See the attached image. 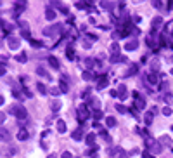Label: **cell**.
Instances as JSON below:
<instances>
[{
    "instance_id": "obj_7",
    "label": "cell",
    "mask_w": 173,
    "mask_h": 158,
    "mask_svg": "<svg viewBox=\"0 0 173 158\" xmlns=\"http://www.w3.org/2000/svg\"><path fill=\"white\" fill-rule=\"evenodd\" d=\"M57 31H62V26H61V24H54V26H47L45 30H43V33H45L47 37H50V35H56Z\"/></svg>"
},
{
    "instance_id": "obj_12",
    "label": "cell",
    "mask_w": 173,
    "mask_h": 158,
    "mask_svg": "<svg viewBox=\"0 0 173 158\" xmlns=\"http://www.w3.org/2000/svg\"><path fill=\"white\" fill-rule=\"evenodd\" d=\"M107 85V75H101L97 78V89H104Z\"/></svg>"
},
{
    "instance_id": "obj_38",
    "label": "cell",
    "mask_w": 173,
    "mask_h": 158,
    "mask_svg": "<svg viewBox=\"0 0 173 158\" xmlns=\"http://www.w3.org/2000/svg\"><path fill=\"white\" fill-rule=\"evenodd\" d=\"M116 111H120V113H126L128 109L125 108V106H121V104H116Z\"/></svg>"
},
{
    "instance_id": "obj_47",
    "label": "cell",
    "mask_w": 173,
    "mask_h": 158,
    "mask_svg": "<svg viewBox=\"0 0 173 158\" xmlns=\"http://www.w3.org/2000/svg\"><path fill=\"white\" fill-rule=\"evenodd\" d=\"M61 158H73V155L69 153V151H64V153H62V156H61Z\"/></svg>"
},
{
    "instance_id": "obj_55",
    "label": "cell",
    "mask_w": 173,
    "mask_h": 158,
    "mask_svg": "<svg viewBox=\"0 0 173 158\" xmlns=\"http://www.w3.org/2000/svg\"><path fill=\"white\" fill-rule=\"evenodd\" d=\"M47 158H54V155H49V156H47Z\"/></svg>"
},
{
    "instance_id": "obj_15",
    "label": "cell",
    "mask_w": 173,
    "mask_h": 158,
    "mask_svg": "<svg viewBox=\"0 0 173 158\" xmlns=\"http://www.w3.org/2000/svg\"><path fill=\"white\" fill-rule=\"evenodd\" d=\"M159 143H161V146H171V137L163 135V137H159Z\"/></svg>"
},
{
    "instance_id": "obj_40",
    "label": "cell",
    "mask_w": 173,
    "mask_h": 158,
    "mask_svg": "<svg viewBox=\"0 0 173 158\" xmlns=\"http://www.w3.org/2000/svg\"><path fill=\"white\" fill-rule=\"evenodd\" d=\"M163 115H165V117H170V115H171V109H170L168 106H166V108H163Z\"/></svg>"
},
{
    "instance_id": "obj_53",
    "label": "cell",
    "mask_w": 173,
    "mask_h": 158,
    "mask_svg": "<svg viewBox=\"0 0 173 158\" xmlns=\"http://www.w3.org/2000/svg\"><path fill=\"white\" fill-rule=\"evenodd\" d=\"M4 101H5V99H4V96H0V106L4 104Z\"/></svg>"
},
{
    "instance_id": "obj_3",
    "label": "cell",
    "mask_w": 173,
    "mask_h": 158,
    "mask_svg": "<svg viewBox=\"0 0 173 158\" xmlns=\"http://www.w3.org/2000/svg\"><path fill=\"white\" fill-rule=\"evenodd\" d=\"M146 146L149 148V153H159L161 148H163L159 141H154V139H151V137H147V139H146Z\"/></svg>"
},
{
    "instance_id": "obj_31",
    "label": "cell",
    "mask_w": 173,
    "mask_h": 158,
    "mask_svg": "<svg viewBox=\"0 0 173 158\" xmlns=\"http://www.w3.org/2000/svg\"><path fill=\"white\" fill-rule=\"evenodd\" d=\"M165 33H168V35H171V37H173V21H170L168 24H166V28H165Z\"/></svg>"
},
{
    "instance_id": "obj_41",
    "label": "cell",
    "mask_w": 173,
    "mask_h": 158,
    "mask_svg": "<svg viewBox=\"0 0 173 158\" xmlns=\"http://www.w3.org/2000/svg\"><path fill=\"white\" fill-rule=\"evenodd\" d=\"M5 71H7V68H5V64H0V76L5 75Z\"/></svg>"
},
{
    "instance_id": "obj_4",
    "label": "cell",
    "mask_w": 173,
    "mask_h": 158,
    "mask_svg": "<svg viewBox=\"0 0 173 158\" xmlns=\"http://www.w3.org/2000/svg\"><path fill=\"white\" fill-rule=\"evenodd\" d=\"M133 108L135 109H144L146 108V99H144L139 92H133Z\"/></svg>"
},
{
    "instance_id": "obj_2",
    "label": "cell",
    "mask_w": 173,
    "mask_h": 158,
    "mask_svg": "<svg viewBox=\"0 0 173 158\" xmlns=\"http://www.w3.org/2000/svg\"><path fill=\"white\" fill-rule=\"evenodd\" d=\"M76 117H78V124L80 125L85 124V120H88V117H90V109H88V106H86V104L80 106V108H78V115H76Z\"/></svg>"
},
{
    "instance_id": "obj_22",
    "label": "cell",
    "mask_w": 173,
    "mask_h": 158,
    "mask_svg": "<svg viewBox=\"0 0 173 158\" xmlns=\"http://www.w3.org/2000/svg\"><path fill=\"white\" fill-rule=\"evenodd\" d=\"M0 26L4 28V31H5V33L12 31V24H11V23H7V21H0Z\"/></svg>"
},
{
    "instance_id": "obj_43",
    "label": "cell",
    "mask_w": 173,
    "mask_h": 158,
    "mask_svg": "<svg viewBox=\"0 0 173 158\" xmlns=\"http://www.w3.org/2000/svg\"><path fill=\"white\" fill-rule=\"evenodd\" d=\"M171 97H173V96L170 94V92H166V94H165V101L166 103H171Z\"/></svg>"
},
{
    "instance_id": "obj_46",
    "label": "cell",
    "mask_w": 173,
    "mask_h": 158,
    "mask_svg": "<svg viewBox=\"0 0 173 158\" xmlns=\"http://www.w3.org/2000/svg\"><path fill=\"white\" fill-rule=\"evenodd\" d=\"M137 70H139L137 66H132V68H130V71H128L126 75H133V73H137Z\"/></svg>"
},
{
    "instance_id": "obj_20",
    "label": "cell",
    "mask_w": 173,
    "mask_h": 158,
    "mask_svg": "<svg viewBox=\"0 0 173 158\" xmlns=\"http://www.w3.org/2000/svg\"><path fill=\"white\" fill-rule=\"evenodd\" d=\"M95 139H97V135L95 134H88L86 135V144H88V146H95Z\"/></svg>"
},
{
    "instance_id": "obj_42",
    "label": "cell",
    "mask_w": 173,
    "mask_h": 158,
    "mask_svg": "<svg viewBox=\"0 0 173 158\" xmlns=\"http://www.w3.org/2000/svg\"><path fill=\"white\" fill-rule=\"evenodd\" d=\"M142 156H144V158H156L154 155H151L149 151H144V153H142Z\"/></svg>"
},
{
    "instance_id": "obj_19",
    "label": "cell",
    "mask_w": 173,
    "mask_h": 158,
    "mask_svg": "<svg viewBox=\"0 0 173 158\" xmlns=\"http://www.w3.org/2000/svg\"><path fill=\"white\" fill-rule=\"evenodd\" d=\"M57 132H59V134H64V132H66V122L64 120H57Z\"/></svg>"
},
{
    "instance_id": "obj_36",
    "label": "cell",
    "mask_w": 173,
    "mask_h": 158,
    "mask_svg": "<svg viewBox=\"0 0 173 158\" xmlns=\"http://www.w3.org/2000/svg\"><path fill=\"white\" fill-rule=\"evenodd\" d=\"M101 7H104V9H107V11H111V9H113V4H111V2H104V0H102V2H101Z\"/></svg>"
},
{
    "instance_id": "obj_9",
    "label": "cell",
    "mask_w": 173,
    "mask_h": 158,
    "mask_svg": "<svg viewBox=\"0 0 173 158\" xmlns=\"http://www.w3.org/2000/svg\"><path fill=\"white\" fill-rule=\"evenodd\" d=\"M161 24H163V18H161V16H156V18L152 19V33H156Z\"/></svg>"
},
{
    "instance_id": "obj_52",
    "label": "cell",
    "mask_w": 173,
    "mask_h": 158,
    "mask_svg": "<svg viewBox=\"0 0 173 158\" xmlns=\"http://www.w3.org/2000/svg\"><path fill=\"white\" fill-rule=\"evenodd\" d=\"M120 158H128V155L125 153V151H121V155H120Z\"/></svg>"
},
{
    "instance_id": "obj_14",
    "label": "cell",
    "mask_w": 173,
    "mask_h": 158,
    "mask_svg": "<svg viewBox=\"0 0 173 158\" xmlns=\"http://www.w3.org/2000/svg\"><path fill=\"white\" fill-rule=\"evenodd\" d=\"M137 47H139V42L137 40H132V42H128V44H125V50H135Z\"/></svg>"
},
{
    "instance_id": "obj_18",
    "label": "cell",
    "mask_w": 173,
    "mask_h": 158,
    "mask_svg": "<svg viewBox=\"0 0 173 158\" xmlns=\"http://www.w3.org/2000/svg\"><path fill=\"white\" fill-rule=\"evenodd\" d=\"M71 137H73V139H76V141H80V139L83 137V129H82V127H80V129H76V130L71 134Z\"/></svg>"
},
{
    "instance_id": "obj_23",
    "label": "cell",
    "mask_w": 173,
    "mask_h": 158,
    "mask_svg": "<svg viewBox=\"0 0 173 158\" xmlns=\"http://www.w3.org/2000/svg\"><path fill=\"white\" fill-rule=\"evenodd\" d=\"M85 64H86V68H88V71H92V70L95 68V64H97V63H95V61L92 59V57H88V59H85Z\"/></svg>"
},
{
    "instance_id": "obj_33",
    "label": "cell",
    "mask_w": 173,
    "mask_h": 158,
    "mask_svg": "<svg viewBox=\"0 0 173 158\" xmlns=\"http://www.w3.org/2000/svg\"><path fill=\"white\" fill-rule=\"evenodd\" d=\"M97 151H99V148H97V144H95V146H92L90 151H86V155H88V156H97Z\"/></svg>"
},
{
    "instance_id": "obj_27",
    "label": "cell",
    "mask_w": 173,
    "mask_h": 158,
    "mask_svg": "<svg viewBox=\"0 0 173 158\" xmlns=\"http://www.w3.org/2000/svg\"><path fill=\"white\" fill-rule=\"evenodd\" d=\"M152 117H154V113H152V111H149V113L146 115V118H144L146 125H151V124H152Z\"/></svg>"
},
{
    "instance_id": "obj_1",
    "label": "cell",
    "mask_w": 173,
    "mask_h": 158,
    "mask_svg": "<svg viewBox=\"0 0 173 158\" xmlns=\"http://www.w3.org/2000/svg\"><path fill=\"white\" fill-rule=\"evenodd\" d=\"M9 111L14 115L16 118H17L19 122H23V120H26L28 118V113H26V109L24 108H21V106H17V104H14V106H11V109Z\"/></svg>"
},
{
    "instance_id": "obj_24",
    "label": "cell",
    "mask_w": 173,
    "mask_h": 158,
    "mask_svg": "<svg viewBox=\"0 0 173 158\" xmlns=\"http://www.w3.org/2000/svg\"><path fill=\"white\" fill-rule=\"evenodd\" d=\"M109 50L113 52V56H114V54H118V52H120V44H118V42H113L111 47H109Z\"/></svg>"
},
{
    "instance_id": "obj_39",
    "label": "cell",
    "mask_w": 173,
    "mask_h": 158,
    "mask_svg": "<svg viewBox=\"0 0 173 158\" xmlns=\"http://www.w3.org/2000/svg\"><path fill=\"white\" fill-rule=\"evenodd\" d=\"M152 5H154L156 9H163V2H159V0H154V2H152Z\"/></svg>"
},
{
    "instance_id": "obj_48",
    "label": "cell",
    "mask_w": 173,
    "mask_h": 158,
    "mask_svg": "<svg viewBox=\"0 0 173 158\" xmlns=\"http://www.w3.org/2000/svg\"><path fill=\"white\" fill-rule=\"evenodd\" d=\"M109 96L111 97H118V90H109Z\"/></svg>"
},
{
    "instance_id": "obj_57",
    "label": "cell",
    "mask_w": 173,
    "mask_h": 158,
    "mask_svg": "<svg viewBox=\"0 0 173 158\" xmlns=\"http://www.w3.org/2000/svg\"><path fill=\"white\" fill-rule=\"evenodd\" d=\"M171 129H173V127H171Z\"/></svg>"
},
{
    "instance_id": "obj_16",
    "label": "cell",
    "mask_w": 173,
    "mask_h": 158,
    "mask_svg": "<svg viewBox=\"0 0 173 158\" xmlns=\"http://www.w3.org/2000/svg\"><path fill=\"white\" fill-rule=\"evenodd\" d=\"M59 90H61V92H68V90H69L68 83H66V76H62V78H61V83H59Z\"/></svg>"
},
{
    "instance_id": "obj_10",
    "label": "cell",
    "mask_w": 173,
    "mask_h": 158,
    "mask_svg": "<svg viewBox=\"0 0 173 158\" xmlns=\"http://www.w3.org/2000/svg\"><path fill=\"white\" fill-rule=\"evenodd\" d=\"M0 141H2V143L11 141V134H9V130H7V129H4V127H0Z\"/></svg>"
},
{
    "instance_id": "obj_6",
    "label": "cell",
    "mask_w": 173,
    "mask_h": 158,
    "mask_svg": "<svg viewBox=\"0 0 173 158\" xmlns=\"http://www.w3.org/2000/svg\"><path fill=\"white\" fill-rule=\"evenodd\" d=\"M26 2H24V0H19V2H16L14 4V18H19V14H21V12L24 11V9H26Z\"/></svg>"
},
{
    "instance_id": "obj_30",
    "label": "cell",
    "mask_w": 173,
    "mask_h": 158,
    "mask_svg": "<svg viewBox=\"0 0 173 158\" xmlns=\"http://www.w3.org/2000/svg\"><path fill=\"white\" fill-rule=\"evenodd\" d=\"M59 108H61V101H59V99H54V101H52V111L54 113L59 111Z\"/></svg>"
},
{
    "instance_id": "obj_32",
    "label": "cell",
    "mask_w": 173,
    "mask_h": 158,
    "mask_svg": "<svg viewBox=\"0 0 173 158\" xmlns=\"http://www.w3.org/2000/svg\"><path fill=\"white\" fill-rule=\"evenodd\" d=\"M106 124H107V127H116V118H114V117H107Z\"/></svg>"
},
{
    "instance_id": "obj_17",
    "label": "cell",
    "mask_w": 173,
    "mask_h": 158,
    "mask_svg": "<svg viewBox=\"0 0 173 158\" xmlns=\"http://www.w3.org/2000/svg\"><path fill=\"white\" fill-rule=\"evenodd\" d=\"M28 137H30V134H28V130H24V129H21V130L17 132V139L19 141H26Z\"/></svg>"
},
{
    "instance_id": "obj_34",
    "label": "cell",
    "mask_w": 173,
    "mask_h": 158,
    "mask_svg": "<svg viewBox=\"0 0 173 158\" xmlns=\"http://www.w3.org/2000/svg\"><path fill=\"white\" fill-rule=\"evenodd\" d=\"M83 80H94V73L92 71H83Z\"/></svg>"
},
{
    "instance_id": "obj_35",
    "label": "cell",
    "mask_w": 173,
    "mask_h": 158,
    "mask_svg": "<svg viewBox=\"0 0 173 158\" xmlns=\"http://www.w3.org/2000/svg\"><path fill=\"white\" fill-rule=\"evenodd\" d=\"M37 87H38V92H40V94H47V87L43 85V83L38 82V83H37Z\"/></svg>"
},
{
    "instance_id": "obj_50",
    "label": "cell",
    "mask_w": 173,
    "mask_h": 158,
    "mask_svg": "<svg viewBox=\"0 0 173 158\" xmlns=\"http://www.w3.org/2000/svg\"><path fill=\"white\" fill-rule=\"evenodd\" d=\"M4 120H5V113H2V111H0V125L4 124Z\"/></svg>"
},
{
    "instance_id": "obj_8",
    "label": "cell",
    "mask_w": 173,
    "mask_h": 158,
    "mask_svg": "<svg viewBox=\"0 0 173 158\" xmlns=\"http://www.w3.org/2000/svg\"><path fill=\"white\" fill-rule=\"evenodd\" d=\"M7 45H9V49H11V50H16V49H19L21 42H19V38L11 37V38H9V42H7Z\"/></svg>"
},
{
    "instance_id": "obj_13",
    "label": "cell",
    "mask_w": 173,
    "mask_h": 158,
    "mask_svg": "<svg viewBox=\"0 0 173 158\" xmlns=\"http://www.w3.org/2000/svg\"><path fill=\"white\" fill-rule=\"evenodd\" d=\"M126 85H125V83H121L120 85V89H118V96H120V99L121 101H123V99H126Z\"/></svg>"
},
{
    "instance_id": "obj_49",
    "label": "cell",
    "mask_w": 173,
    "mask_h": 158,
    "mask_svg": "<svg viewBox=\"0 0 173 158\" xmlns=\"http://www.w3.org/2000/svg\"><path fill=\"white\" fill-rule=\"evenodd\" d=\"M86 38H88V40H97V37H95V35H92V33H88V35H86Z\"/></svg>"
},
{
    "instance_id": "obj_11",
    "label": "cell",
    "mask_w": 173,
    "mask_h": 158,
    "mask_svg": "<svg viewBox=\"0 0 173 158\" xmlns=\"http://www.w3.org/2000/svg\"><path fill=\"white\" fill-rule=\"evenodd\" d=\"M147 82L152 83V85H158L159 83V75L158 73H149V75H147Z\"/></svg>"
},
{
    "instance_id": "obj_37",
    "label": "cell",
    "mask_w": 173,
    "mask_h": 158,
    "mask_svg": "<svg viewBox=\"0 0 173 158\" xmlns=\"http://www.w3.org/2000/svg\"><path fill=\"white\" fill-rule=\"evenodd\" d=\"M92 115H94V120H95V122L101 120V118H102V111H99V109H95V111L92 113Z\"/></svg>"
},
{
    "instance_id": "obj_56",
    "label": "cell",
    "mask_w": 173,
    "mask_h": 158,
    "mask_svg": "<svg viewBox=\"0 0 173 158\" xmlns=\"http://www.w3.org/2000/svg\"><path fill=\"white\" fill-rule=\"evenodd\" d=\"M171 75H173V70H171Z\"/></svg>"
},
{
    "instance_id": "obj_51",
    "label": "cell",
    "mask_w": 173,
    "mask_h": 158,
    "mask_svg": "<svg viewBox=\"0 0 173 158\" xmlns=\"http://www.w3.org/2000/svg\"><path fill=\"white\" fill-rule=\"evenodd\" d=\"M59 92H61V90L57 89V87H54V89H52V94H54V96H57V94H59Z\"/></svg>"
},
{
    "instance_id": "obj_25",
    "label": "cell",
    "mask_w": 173,
    "mask_h": 158,
    "mask_svg": "<svg viewBox=\"0 0 173 158\" xmlns=\"http://www.w3.org/2000/svg\"><path fill=\"white\" fill-rule=\"evenodd\" d=\"M16 61H17V63H26V61H28L26 52H21V54H17V56H16Z\"/></svg>"
},
{
    "instance_id": "obj_45",
    "label": "cell",
    "mask_w": 173,
    "mask_h": 158,
    "mask_svg": "<svg viewBox=\"0 0 173 158\" xmlns=\"http://www.w3.org/2000/svg\"><path fill=\"white\" fill-rule=\"evenodd\" d=\"M30 42L33 47H42V42H38V40H30Z\"/></svg>"
},
{
    "instance_id": "obj_54",
    "label": "cell",
    "mask_w": 173,
    "mask_h": 158,
    "mask_svg": "<svg viewBox=\"0 0 173 158\" xmlns=\"http://www.w3.org/2000/svg\"><path fill=\"white\" fill-rule=\"evenodd\" d=\"M168 9H173V0H171V2L168 4Z\"/></svg>"
},
{
    "instance_id": "obj_26",
    "label": "cell",
    "mask_w": 173,
    "mask_h": 158,
    "mask_svg": "<svg viewBox=\"0 0 173 158\" xmlns=\"http://www.w3.org/2000/svg\"><path fill=\"white\" fill-rule=\"evenodd\" d=\"M49 63H50V66H52L54 70H59V61H57L54 56H50V57H49Z\"/></svg>"
},
{
    "instance_id": "obj_44",
    "label": "cell",
    "mask_w": 173,
    "mask_h": 158,
    "mask_svg": "<svg viewBox=\"0 0 173 158\" xmlns=\"http://www.w3.org/2000/svg\"><path fill=\"white\" fill-rule=\"evenodd\" d=\"M37 71H38V73H40V75H43V76H49V73H47V71H45V70H43V68H38Z\"/></svg>"
},
{
    "instance_id": "obj_21",
    "label": "cell",
    "mask_w": 173,
    "mask_h": 158,
    "mask_svg": "<svg viewBox=\"0 0 173 158\" xmlns=\"http://www.w3.org/2000/svg\"><path fill=\"white\" fill-rule=\"evenodd\" d=\"M45 18L49 19V21H52V19L56 18V11H54L52 7H47V11H45Z\"/></svg>"
},
{
    "instance_id": "obj_28",
    "label": "cell",
    "mask_w": 173,
    "mask_h": 158,
    "mask_svg": "<svg viewBox=\"0 0 173 158\" xmlns=\"http://www.w3.org/2000/svg\"><path fill=\"white\" fill-rule=\"evenodd\" d=\"M66 57H68V59H75V50H73V47H68V49H66Z\"/></svg>"
},
{
    "instance_id": "obj_5",
    "label": "cell",
    "mask_w": 173,
    "mask_h": 158,
    "mask_svg": "<svg viewBox=\"0 0 173 158\" xmlns=\"http://www.w3.org/2000/svg\"><path fill=\"white\" fill-rule=\"evenodd\" d=\"M159 42H161L163 47H173V37L168 35V33H165V31H163L161 37H159Z\"/></svg>"
},
{
    "instance_id": "obj_29",
    "label": "cell",
    "mask_w": 173,
    "mask_h": 158,
    "mask_svg": "<svg viewBox=\"0 0 173 158\" xmlns=\"http://www.w3.org/2000/svg\"><path fill=\"white\" fill-rule=\"evenodd\" d=\"M120 61H125V57L121 56V54H114V56H111V63H120Z\"/></svg>"
}]
</instances>
